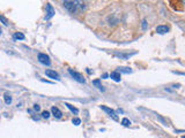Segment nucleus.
Listing matches in <instances>:
<instances>
[{
	"label": "nucleus",
	"mask_w": 185,
	"mask_h": 138,
	"mask_svg": "<svg viewBox=\"0 0 185 138\" xmlns=\"http://www.w3.org/2000/svg\"><path fill=\"white\" fill-rule=\"evenodd\" d=\"M50 116V113L47 112V110H44V112H42V117L43 119H47Z\"/></svg>",
	"instance_id": "obj_18"
},
{
	"label": "nucleus",
	"mask_w": 185,
	"mask_h": 138,
	"mask_svg": "<svg viewBox=\"0 0 185 138\" xmlns=\"http://www.w3.org/2000/svg\"><path fill=\"white\" fill-rule=\"evenodd\" d=\"M65 106H66V107H67V108H68L69 110H71V112L73 113V114H75V115H78V114H79V109H78V108H75L74 106H72L71 104L66 103V104H65Z\"/></svg>",
	"instance_id": "obj_11"
},
{
	"label": "nucleus",
	"mask_w": 185,
	"mask_h": 138,
	"mask_svg": "<svg viewBox=\"0 0 185 138\" xmlns=\"http://www.w3.org/2000/svg\"><path fill=\"white\" fill-rule=\"evenodd\" d=\"M121 124H123L124 126H128L130 124H131V121L125 117V119H123V120H121Z\"/></svg>",
	"instance_id": "obj_16"
},
{
	"label": "nucleus",
	"mask_w": 185,
	"mask_h": 138,
	"mask_svg": "<svg viewBox=\"0 0 185 138\" xmlns=\"http://www.w3.org/2000/svg\"><path fill=\"white\" fill-rule=\"evenodd\" d=\"M92 84L95 86H97V89L98 90H101V91L103 92L104 91V87H103V85L101 84V82H99V80H92Z\"/></svg>",
	"instance_id": "obj_12"
},
{
	"label": "nucleus",
	"mask_w": 185,
	"mask_h": 138,
	"mask_svg": "<svg viewBox=\"0 0 185 138\" xmlns=\"http://www.w3.org/2000/svg\"><path fill=\"white\" fill-rule=\"evenodd\" d=\"M110 77H111V80H113L115 82H120V74L118 71H112L110 74Z\"/></svg>",
	"instance_id": "obj_9"
},
{
	"label": "nucleus",
	"mask_w": 185,
	"mask_h": 138,
	"mask_svg": "<svg viewBox=\"0 0 185 138\" xmlns=\"http://www.w3.org/2000/svg\"><path fill=\"white\" fill-rule=\"evenodd\" d=\"M64 7L72 14H76L79 12L83 11L86 8L85 2H81V1H64Z\"/></svg>",
	"instance_id": "obj_1"
},
{
	"label": "nucleus",
	"mask_w": 185,
	"mask_h": 138,
	"mask_svg": "<svg viewBox=\"0 0 185 138\" xmlns=\"http://www.w3.org/2000/svg\"><path fill=\"white\" fill-rule=\"evenodd\" d=\"M183 138H185V135H184V136H183Z\"/></svg>",
	"instance_id": "obj_23"
},
{
	"label": "nucleus",
	"mask_w": 185,
	"mask_h": 138,
	"mask_svg": "<svg viewBox=\"0 0 185 138\" xmlns=\"http://www.w3.org/2000/svg\"><path fill=\"white\" fill-rule=\"evenodd\" d=\"M68 73H69V75L74 78L76 82H79V83H86V80L83 78V76L80 74V73H78V71H75V70H73V69H68Z\"/></svg>",
	"instance_id": "obj_2"
},
{
	"label": "nucleus",
	"mask_w": 185,
	"mask_h": 138,
	"mask_svg": "<svg viewBox=\"0 0 185 138\" xmlns=\"http://www.w3.org/2000/svg\"><path fill=\"white\" fill-rule=\"evenodd\" d=\"M102 77H103V78H106V77H108V74H103V76H102Z\"/></svg>",
	"instance_id": "obj_22"
},
{
	"label": "nucleus",
	"mask_w": 185,
	"mask_h": 138,
	"mask_svg": "<svg viewBox=\"0 0 185 138\" xmlns=\"http://www.w3.org/2000/svg\"><path fill=\"white\" fill-rule=\"evenodd\" d=\"M156 32L160 34H164L169 32V28H168L167 25H157L156 27Z\"/></svg>",
	"instance_id": "obj_8"
},
{
	"label": "nucleus",
	"mask_w": 185,
	"mask_h": 138,
	"mask_svg": "<svg viewBox=\"0 0 185 138\" xmlns=\"http://www.w3.org/2000/svg\"><path fill=\"white\" fill-rule=\"evenodd\" d=\"M45 75L47 77L52 78V80H59V74H58L57 71L52 70V69H47V70H45Z\"/></svg>",
	"instance_id": "obj_6"
},
{
	"label": "nucleus",
	"mask_w": 185,
	"mask_h": 138,
	"mask_svg": "<svg viewBox=\"0 0 185 138\" xmlns=\"http://www.w3.org/2000/svg\"><path fill=\"white\" fill-rule=\"evenodd\" d=\"M13 38H14V39L23 40L24 39V34H23L22 32H15V34H13Z\"/></svg>",
	"instance_id": "obj_13"
},
{
	"label": "nucleus",
	"mask_w": 185,
	"mask_h": 138,
	"mask_svg": "<svg viewBox=\"0 0 185 138\" xmlns=\"http://www.w3.org/2000/svg\"><path fill=\"white\" fill-rule=\"evenodd\" d=\"M51 113L56 119H61V116H63V113L60 112V109L58 108V107H56V106H53L51 108Z\"/></svg>",
	"instance_id": "obj_7"
},
{
	"label": "nucleus",
	"mask_w": 185,
	"mask_h": 138,
	"mask_svg": "<svg viewBox=\"0 0 185 138\" xmlns=\"http://www.w3.org/2000/svg\"><path fill=\"white\" fill-rule=\"evenodd\" d=\"M0 20H1V22L4 23V25H7V24H8V23H7V21H6V18L2 16V15H0Z\"/></svg>",
	"instance_id": "obj_19"
},
{
	"label": "nucleus",
	"mask_w": 185,
	"mask_h": 138,
	"mask_svg": "<svg viewBox=\"0 0 185 138\" xmlns=\"http://www.w3.org/2000/svg\"><path fill=\"white\" fill-rule=\"evenodd\" d=\"M146 28H147V22H146V20H144V21H142V29L146 30Z\"/></svg>",
	"instance_id": "obj_21"
},
{
	"label": "nucleus",
	"mask_w": 185,
	"mask_h": 138,
	"mask_svg": "<svg viewBox=\"0 0 185 138\" xmlns=\"http://www.w3.org/2000/svg\"><path fill=\"white\" fill-rule=\"evenodd\" d=\"M116 57L118 58H123V59H127V58H130L131 55H133V54H123V53H115Z\"/></svg>",
	"instance_id": "obj_14"
},
{
	"label": "nucleus",
	"mask_w": 185,
	"mask_h": 138,
	"mask_svg": "<svg viewBox=\"0 0 185 138\" xmlns=\"http://www.w3.org/2000/svg\"><path fill=\"white\" fill-rule=\"evenodd\" d=\"M56 14V12L53 9V7H52L51 4H46V15H45V20H50L53 17V15Z\"/></svg>",
	"instance_id": "obj_4"
},
{
	"label": "nucleus",
	"mask_w": 185,
	"mask_h": 138,
	"mask_svg": "<svg viewBox=\"0 0 185 138\" xmlns=\"http://www.w3.org/2000/svg\"><path fill=\"white\" fill-rule=\"evenodd\" d=\"M38 61H40L42 64H45V66H50V57L46 55L44 53H40L38 54Z\"/></svg>",
	"instance_id": "obj_3"
},
{
	"label": "nucleus",
	"mask_w": 185,
	"mask_h": 138,
	"mask_svg": "<svg viewBox=\"0 0 185 138\" xmlns=\"http://www.w3.org/2000/svg\"><path fill=\"white\" fill-rule=\"evenodd\" d=\"M72 123H73L74 126H79V124L81 123V120H80V119H78V117H75V119H73V120H72Z\"/></svg>",
	"instance_id": "obj_17"
},
{
	"label": "nucleus",
	"mask_w": 185,
	"mask_h": 138,
	"mask_svg": "<svg viewBox=\"0 0 185 138\" xmlns=\"http://www.w3.org/2000/svg\"><path fill=\"white\" fill-rule=\"evenodd\" d=\"M34 109H35V110H36V112H38V110H40V105H37V104H36V105H34Z\"/></svg>",
	"instance_id": "obj_20"
},
{
	"label": "nucleus",
	"mask_w": 185,
	"mask_h": 138,
	"mask_svg": "<svg viewBox=\"0 0 185 138\" xmlns=\"http://www.w3.org/2000/svg\"><path fill=\"white\" fill-rule=\"evenodd\" d=\"M4 100H5V103L7 104V105H9V104L12 103V98L9 94H7V93H5V96H4Z\"/></svg>",
	"instance_id": "obj_15"
},
{
	"label": "nucleus",
	"mask_w": 185,
	"mask_h": 138,
	"mask_svg": "<svg viewBox=\"0 0 185 138\" xmlns=\"http://www.w3.org/2000/svg\"><path fill=\"white\" fill-rule=\"evenodd\" d=\"M101 108L103 109L104 112H106V113H108V114H109L115 121H118V116L116 115V112L113 110V109L109 108V107H106V106H101Z\"/></svg>",
	"instance_id": "obj_5"
},
{
	"label": "nucleus",
	"mask_w": 185,
	"mask_h": 138,
	"mask_svg": "<svg viewBox=\"0 0 185 138\" xmlns=\"http://www.w3.org/2000/svg\"><path fill=\"white\" fill-rule=\"evenodd\" d=\"M118 69V73H123V74H131L132 73V69L128 68V67H119Z\"/></svg>",
	"instance_id": "obj_10"
}]
</instances>
